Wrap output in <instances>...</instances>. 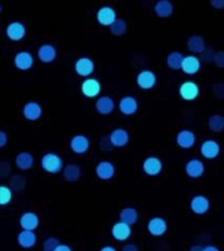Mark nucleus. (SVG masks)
Masks as SVG:
<instances>
[{"label": "nucleus", "instance_id": "35", "mask_svg": "<svg viewBox=\"0 0 224 251\" xmlns=\"http://www.w3.org/2000/svg\"><path fill=\"white\" fill-rule=\"evenodd\" d=\"M59 241L58 238H55V237H49L46 238V241L43 242V250L45 251H55L59 247Z\"/></svg>", "mask_w": 224, "mask_h": 251}, {"label": "nucleus", "instance_id": "6", "mask_svg": "<svg viewBox=\"0 0 224 251\" xmlns=\"http://www.w3.org/2000/svg\"><path fill=\"white\" fill-rule=\"evenodd\" d=\"M190 208L196 215H203L210 209V200L204 195H196L190 201Z\"/></svg>", "mask_w": 224, "mask_h": 251}, {"label": "nucleus", "instance_id": "5", "mask_svg": "<svg viewBox=\"0 0 224 251\" xmlns=\"http://www.w3.org/2000/svg\"><path fill=\"white\" fill-rule=\"evenodd\" d=\"M137 82L143 89H151L156 84V75L153 74L152 71L143 70L138 74Z\"/></svg>", "mask_w": 224, "mask_h": 251}, {"label": "nucleus", "instance_id": "25", "mask_svg": "<svg viewBox=\"0 0 224 251\" xmlns=\"http://www.w3.org/2000/svg\"><path fill=\"white\" fill-rule=\"evenodd\" d=\"M114 101L113 98L109 97V96H101L96 101V109H97L98 113L101 114H110L114 110Z\"/></svg>", "mask_w": 224, "mask_h": 251}, {"label": "nucleus", "instance_id": "19", "mask_svg": "<svg viewBox=\"0 0 224 251\" xmlns=\"http://www.w3.org/2000/svg\"><path fill=\"white\" fill-rule=\"evenodd\" d=\"M167 221L163 217H152L148 221V231L152 235H163L167 231Z\"/></svg>", "mask_w": 224, "mask_h": 251}, {"label": "nucleus", "instance_id": "31", "mask_svg": "<svg viewBox=\"0 0 224 251\" xmlns=\"http://www.w3.org/2000/svg\"><path fill=\"white\" fill-rule=\"evenodd\" d=\"M63 176L67 180L70 182H75V180L79 179L80 176V168H79L76 164H68L66 165V168L63 170Z\"/></svg>", "mask_w": 224, "mask_h": 251}, {"label": "nucleus", "instance_id": "23", "mask_svg": "<svg viewBox=\"0 0 224 251\" xmlns=\"http://www.w3.org/2000/svg\"><path fill=\"white\" fill-rule=\"evenodd\" d=\"M38 58L41 62L43 63H50L53 62L55 58H56V49H55L53 45H42V46L38 47Z\"/></svg>", "mask_w": 224, "mask_h": 251}, {"label": "nucleus", "instance_id": "38", "mask_svg": "<svg viewBox=\"0 0 224 251\" xmlns=\"http://www.w3.org/2000/svg\"><path fill=\"white\" fill-rule=\"evenodd\" d=\"M122 251H139V249L135 245H126L122 247Z\"/></svg>", "mask_w": 224, "mask_h": 251}, {"label": "nucleus", "instance_id": "8", "mask_svg": "<svg viewBox=\"0 0 224 251\" xmlns=\"http://www.w3.org/2000/svg\"><path fill=\"white\" fill-rule=\"evenodd\" d=\"M100 90H101V85L96 78L88 77L82 82V92L86 97H96L100 93Z\"/></svg>", "mask_w": 224, "mask_h": 251}, {"label": "nucleus", "instance_id": "40", "mask_svg": "<svg viewBox=\"0 0 224 251\" xmlns=\"http://www.w3.org/2000/svg\"><path fill=\"white\" fill-rule=\"evenodd\" d=\"M55 251H72V249L68 245H59V247Z\"/></svg>", "mask_w": 224, "mask_h": 251}, {"label": "nucleus", "instance_id": "34", "mask_svg": "<svg viewBox=\"0 0 224 251\" xmlns=\"http://www.w3.org/2000/svg\"><path fill=\"white\" fill-rule=\"evenodd\" d=\"M12 200V191L11 188L7 186H1L0 187V204L5 205Z\"/></svg>", "mask_w": 224, "mask_h": 251}, {"label": "nucleus", "instance_id": "26", "mask_svg": "<svg viewBox=\"0 0 224 251\" xmlns=\"http://www.w3.org/2000/svg\"><path fill=\"white\" fill-rule=\"evenodd\" d=\"M34 164V157L29 152H21L16 156V165L21 170H28Z\"/></svg>", "mask_w": 224, "mask_h": 251}, {"label": "nucleus", "instance_id": "41", "mask_svg": "<svg viewBox=\"0 0 224 251\" xmlns=\"http://www.w3.org/2000/svg\"><path fill=\"white\" fill-rule=\"evenodd\" d=\"M203 251H220L216 246H206L203 247Z\"/></svg>", "mask_w": 224, "mask_h": 251}, {"label": "nucleus", "instance_id": "9", "mask_svg": "<svg viewBox=\"0 0 224 251\" xmlns=\"http://www.w3.org/2000/svg\"><path fill=\"white\" fill-rule=\"evenodd\" d=\"M185 172L190 178H199L204 173V164L198 158L189 160L185 165Z\"/></svg>", "mask_w": 224, "mask_h": 251}, {"label": "nucleus", "instance_id": "14", "mask_svg": "<svg viewBox=\"0 0 224 251\" xmlns=\"http://www.w3.org/2000/svg\"><path fill=\"white\" fill-rule=\"evenodd\" d=\"M5 33H7L8 38L12 41H19L25 35V26L20 21H13V23L8 24Z\"/></svg>", "mask_w": 224, "mask_h": 251}, {"label": "nucleus", "instance_id": "22", "mask_svg": "<svg viewBox=\"0 0 224 251\" xmlns=\"http://www.w3.org/2000/svg\"><path fill=\"white\" fill-rule=\"evenodd\" d=\"M119 110L126 115H131V114L137 113L138 110V101L131 96H125L119 100Z\"/></svg>", "mask_w": 224, "mask_h": 251}, {"label": "nucleus", "instance_id": "39", "mask_svg": "<svg viewBox=\"0 0 224 251\" xmlns=\"http://www.w3.org/2000/svg\"><path fill=\"white\" fill-rule=\"evenodd\" d=\"M211 4L216 8H224V0H211Z\"/></svg>", "mask_w": 224, "mask_h": 251}, {"label": "nucleus", "instance_id": "2", "mask_svg": "<svg viewBox=\"0 0 224 251\" xmlns=\"http://www.w3.org/2000/svg\"><path fill=\"white\" fill-rule=\"evenodd\" d=\"M97 20L101 25H113L117 21V13L114 11V8L109 5H104L97 11Z\"/></svg>", "mask_w": 224, "mask_h": 251}, {"label": "nucleus", "instance_id": "15", "mask_svg": "<svg viewBox=\"0 0 224 251\" xmlns=\"http://www.w3.org/2000/svg\"><path fill=\"white\" fill-rule=\"evenodd\" d=\"M34 63V58L29 51H20L15 56V66L19 70H29Z\"/></svg>", "mask_w": 224, "mask_h": 251}, {"label": "nucleus", "instance_id": "21", "mask_svg": "<svg viewBox=\"0 0 224 251\" xmlns=\"http://www.w3.org/2000/svg\"><path fill=\"white\" fill-rule=\"evenodd\" d=\"M38 216L35 215L34 212H25L20 217V225H21L24 230H34L35 227L38 226Z\"/></svg>", "mask_w": 224, "mask_h": 251}, {"label": "nucleus", "instance_id": "32", "mask_svg": "<svg viewBox=\"0 0 224 251\" xmlns=\"http://www.w3.org/2000/svg\"><path fill=\"white\" fill-rule=\"evenodd\" d=\"M208 127L215 132H219L224 129V117L220 114H214L208 118Z\"/></svg>", "mask_w": 224, "mask_h": 251}, {"label": "nucleus", "instance_id": "10", "mask_svg": "<svg viewBox=\"0 0 224 251\" xmlns=\"http://www.w3.org/2000/svg\"><path fill=\"white\" fill-rule=\"evenodd\" d=\"M112 235L117 241H126L131 235V227L129 224L123 223V221H118L112 227Z\"/></svg>", "mask_w": 224, "mask_h": 251}, {"label": "nucleus", "instance_id": "24", "mask_svg": "<svg viewBox=\"0 0 224 251\" xmlns=\"http://www.w3.org/2000/svg\"><path fill=\"white\" fill-rule=\"evenodd\" d=\"M17 242L21 247L29 249V247L34 246L37 242V235L34 234L33 230H21L17 235Z\"/></svg>", "mask_w": 224, "mask_h": 251}, {"label": "nucleus", "instance_id": "37", "mask_svg": "<svg viewBox=\"0 0 224 251\" xmlns=\"http://www.w3.org/2000/svg\"><path fill=\"white\" fill-rule=\"evenodd\" d=\"M5 143H7V133L4 132V131H0V147L3 148Z\"/></svg>", "mask_w": 224, "mask_h": 251}, {"label": "nucleus", "instance_id": "28", "mask_svg": "<svg viewBox=\"0 0 224 251\" xmlns=\"http://www.w3.org/2000/svg\"><path fill=\"white\" fill-rule=\"evenodd\" d=\"M188 47L189 50L196 54H202L204 51V39L200 35H192L188 39Z\"/></svg>", "mask_w": 224, "mask_h": 251}, {"label": "nucleus", "instance_id": "13", "mask_svg": "<svg viewBox=\"0 0 224 251\" xmlns=\"http://www.w3.org/2000/svg\"><path fill=\"white\" fill-rule=\"evenodd\" d=\"M109 140L112 143V145H114V147H123V145L129 143L130 135L126 129L115 128L109 135Z\"/></svg>", "mask_w": 224, "mask_h": 251}, {"label": "nucleus", "instance_id": "11", "mask_svg": "<svg viewBox=\"0 0 224 251\" xmlns=\"http://www.w3.org/2000/svg\"><path fill=\"white\" fill-rule=\"evenodd\" d=\"M163 169V162L160 158H157L155 156L147 157L143 161V170H144L148 176H157Z\"/></svg>", "mask_w": 224, "mask_h": 251}, {"label": "nucleus", "instance_id": "16", "mask_svg": "<svg viewBox=\"0 0 224 251\" xmlns=\"http://www.w3.org/2000/svg\"><path fill=\"white\" fill-rule=\"evenodd\" d=\"M114 173H115V168L110 161H100L96 166V174L98 178L104 180L110 179L114 176Z\"/></svg>", "mask_w": 224, "mask_h": 251}, {"label": "nucleus", "instance_id": "4", "mask_svg": "<svg viewBox=\"0 0 224 251\" xmlns=\"http://www.w3.org/2000/svg\"><path fill=\"white\" fill-rule=\"evenodd\" d=\"M180 94L184 100H188V101L194 100L199 94V86H198L196 81H190V80L184 81L180 86Z\"/></svg>", "mask_w": 224, "mask_h": 251}, {"label": "nucleus", "instance_id": "30", "mask_svg": "<svg viewBox=\"0 0 224 251\" xmlns=\"http://www.w3.org/2000/svg\"><path fill=\"white\" fill-rule=\"evenodd\" d=\"M184 59L185 56L182 55V52H180V51H172V52L167 56V64H168V67H170L172 70H178V68H182Z\"/></svg>", "mask_w": 224, "mask_h": 251}, {"label": "nucleus", "instance_id": "1", "mask_svg": "<svg viewBox=\"0 0 224 251\" xmlns=\"http://www.w3.org/2000/svg\"><path fill=\"white\" fill-rule=\"evenodd\" d=\"M41 165L42 168L49 173H58L62 170L63 162L62 158L56 154V153L49 152L46 154H43L41 158Z\"/></svg>", "mask_w": 224, "mask_h": 251}, {"label": "nucleus", "instance_id": "12", "mask_svg": "<svg viewBox=\"0 0 224 251\" xmlns=\"http://www.w3.org/2000/svg\"><path fill=\"white\" fill-rule=\"evenodd\" d=\"M176 140L177 144L180 145L181 148H192L194 143H196V135L190 129H181L180 132L177 133Z\"/></svg>", "mask_w": 224, "mask_h": 251}, {"label": "nucleus", "instance_id": "7", "mask_svg": "<svg viewBox=\"0 0 224 251\" xmlns=\"http://www.w3.org/2000/svg\"><path fill=\"white\" fill-rule=\"evenodd\" d=\"M94 70L93 60L88 56H82L79 58L75 63V71L78 72L80 76H89Z\"/></svg>", "mask_w": 224, "mask_h": 251}, {"label": "nucleus", "instance_id": "42", "mask_svg": "<svg viewBox=\"0 0 224 251\" xmlns=\"http://www.w3.org/2000/svg\"><path fill=\"white\" fill-rule=\"evenodd\" d=\"M100 251H117V250H115L113 246H105V247H102Z\"/></svg>", "mask_w": 224, "mask_h": 251}, {"label": "nucleus", "instance_id": "3", "mask_svg": "<svg viewBox=\"0 0 224 251\" xmlns=\"http://www.w3.org/2000/svg\"><path fill=\"white\" fill-rule=\"evenodd\" d=\"M220 152V144L216 140H212V139H207L204 140L202 144H200V153L203 154V157L208 158V160H212L215 158Z\"/></svg>", "mask_w": 224, "mask_h": 251}, {"label": "nucleus", "instance_id": "18", "mask_svg": "<svg viewBox=\"0 0 224 251\" xmlns=\"http://www.w3.org/2000/svg\"><path fill=\"white\" fill-rule=\"evenodd\" d=\"M70 147L75 153H85L89 149V139L84 135H76L71 139Z\"/></svg>", "mask_w": 224, "mask_h": 251}, {"label": "nucleus", "instance_id": "27", "mask_svg": "<svg viewBox=\"0 0 224 251\" xmlns=\"http://www.w3.org/2000/svg\"><path fill=\"white\" fill-rule=\"evenodd\" d=\"M155 12H156L157 16L160 17H168V16L172 15L173 12V4L169 1V0H159L156 4H155Z\"/></svg>", "mask_w": 224, "mask_h": 251}, {"label": "nucleus", "instance_id": "33", "mask_svg": "<svg viewBox=\"0 0 224 251\" xmlns=\"http://www.w3.org/2000/svg\"><path fill=\"white\" fill-rule=\"evenodd\" d=\"M110 31H112V34L114 35L125 34L126 31H127V24H126L125 20L117 19V21H115L113 25H110Z\"/></svg>", "mask_w": 224, "mask_h": 251}, {"label": "nucleus", "instance_id": "17", "mask_svg": "<svg viewBox=\"0 0 224 251\" xmlns=\"http://www.w3.org/2000/svg\"><path fill=\"white\" fill-rule=\"evenodd\" d=\"M24 117L29 119V121H35V119H38L41 115H42V107L39 105L38 102L30 101L25 103L23 110Z\"/></svg>", "mask_w": 224, "mask_h": 251}, {"label": "nucleus", "instance_id": "36", "mask_svg": "<svg viewBox=\"0 0 224 251\" xmlns=\"http://www.w3.org/2000/svg\"><path fill=\"white\" fill-rule=\"evenodd\" d=\"M214 62L216 63V66L220 67V68H224V51H218L215 55V60Z\"/></svg>", "mask_w": 224, "mask_h": 251}, {"label": "nucleus", "instance_id": "43", "mask_svg": "<svg viewBox=\"0 0 224 251\" xmlns=\"http://www.w3.org/2000/svg\"><path fill=\"white\" fill-rule=\"evenodd\" d=\"M189 251H203V247L200 246H192Z\"/></svg>", "mask_w": 224, "mask_h": 251}, {"label": "nucleus", "instance_id": "29", "mask_svg": "<svg viewBox=\"0 0 224 251\" xmlns=\"http://www.w3.org/2000/svg\"><path fill=\"white\" fill-rule=\"evenodd\" d=\"M138 217H139V216H138V211L133 207L123 208L121 211V213H119V219H121V221L129 224V225H133V224L137 223Z\"/></svg>", "mask_w": 224, "mask_h": 251}, {"label": "nucleus", "instance_id": "20", "mask_svg": "<svg viewBox=\"0 0 224 251\" xmlns=\"http://www.w3.org/2000/svg\"><path fill=\"white\" fill-rule=\"evenodd\" d=\"M200 68V60L196 55H186L182 63V71L188 75L196 74Z\"/></svg>", "mask_w": 224, "mask_h": 251}]
</instances>
